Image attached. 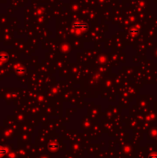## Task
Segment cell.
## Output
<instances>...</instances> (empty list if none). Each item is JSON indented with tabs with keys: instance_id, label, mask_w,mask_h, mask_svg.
Here are the masks:
<instances>
[{
	"instance_id": "cell-2",
	"label": "cell",
	"mask_w": 157,
	"mask_h": 158,
	"mask_svg": "<svg viewBox=\"0 0 157 158\" xmlns=\"http://www.w3.org/2000/svg\"><path fill=\"white\" fill-rule=\"evenodd\" d=\"M8 152L7 148L3 147V146H0V157L3 156L5 154H6V153Z\"/></svg>"
},
{
	"instance_id": "cell-1",
	"label": "cell",
	"mask_w": 157,
	"mask_h": 158,
	"mask_svg": "<svg viewBox=\"0 0 157 158\" xmlns=\"http://www.w3.org/2000/svg\"><path fill=\"white\" fill-rule=\"evenodd\" d=\"M74 28L76 29H79V30H84L86 29V25H84V23H75L74 24Z\"/></svg>"
}]
</instances>
